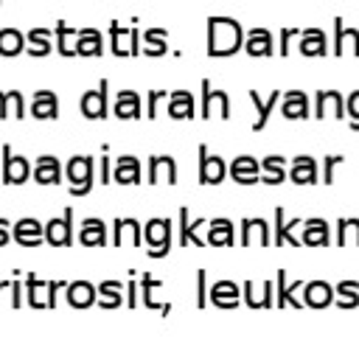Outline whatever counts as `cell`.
<instances>
[{
  "mask_svg": "<svg viewBox=\"0 0 359 359\" xmlns=\"http://www.w3.org/2000/svg\"><path fill=\"white\" fill-rule=\"evenodd\" d=\"M123 289H126V306H129V309H135V306H137V286H135V272L129 275V280L123 283Z\"/></svg>",
  "mask_w": 359,
  "mask_h": 359,
  "instance_id": "obj_56",
  "label": "cell"
},
{
  "mask_svg": "<svg viewBox=\"0 0 359 359\" xmlns=\"http://www.w3.org/2000/svg\"><path fill=\"white\" fill-rule=\"evenodd\" d=\"M79 241H81V247H104L107 244V222L98 216H87L79 227Z\"/></svg>",
  "mask_w": 359,
  "mask_h": 359,
  "instance_id": "obj_32",
  "label": "cell"
},
{
  "mask_svg": "<svg viewBox=\"0 0 359 359\" xmlns=\"http://www.w3.org/2000/svg\"><path fill=\"white\" fill-rule=\"evenodd\" d=\"M171 230H174V222L168 216H151L146 224H143V238L149 247L154 244H163V241H171Z\"/></svg>",
  "mask_w": 359,
  "mask_h": 359,
  "instance_id": "obj_35",
  "label": "cell"
},
{
  "mask_svg": "<svg viewBox=\"0 0 359 359\" xmlns=\"http://www.w3.org/2000/svg\"><path fill=\"white\" fill-rule=\"evenodd\" d=\"M98 182L109 185L112 182V157H109V146H101V157H98Z\"/></svg>",
  "mask_w": 359,
  "mask_h": 359,
  "instance_id": "obj_50",
  "label": "cell"
},
{
  "mask_svg": "<svg viewBox=\"0 0 359 359\" xmlns=\"http://www.w3.org/2000/svg\"><path fill=\"white\" fill-rule=\"evenodd\" d=\"M306 280H286V269H278V275H275V306L278 309H283V306H294V309H306L303 306V300L297 297V292H300V286H303Z\"/></svg>",
  "mask_w": 359,
  "mask_h": 359,
  "instance_id": "obj_21",
  "label": "cell"
},
{
  "mask_svg": "<svg viewBox=\"0 0 359 359\" xmlns=\"http://www.w3.org/2000/svg\"><path fill=\"white\" fill-rule=\"evenodd\" d=\"M112 115L118 121H137L143 115V101L135 90H118L115 93V104H112Z\"/></svg>",
  "mask_w": 359,
  "mask_h": 359,
  "instance_id": "obj_22",
  "label": "cell"
},
{
  "mask_svg": "<svg viewBox=\"0 0 359 359\" xmlns=\"http://www.w3.org/2000/svg\"><path fill=\"white\" fill-rule=\"evenodd\" d=\"M168 252H171V241H163V244H154V247L146 250L149 258H165Z\"/></svg>",
  "mask_w": 359,
  "mask_h": 359,
  "instance_id": "obj_58",
  "label": "cell"
},
{
  "mask_svg": "<svg viewBox=\"0 0 359 359\" xmlns=\"http://www.w3.org/2000/svg\"><path fill=\"white\" fill-rule=\"evenodd\" d=\"M339 163H345L342 154H325V160H323V182H325V185L334 182V168H337Z\"/></svg>",
  "mask_w": 359,
  "mask_h": 359,
  "instance_id": "obj_53",
  "label": "cell"
},
{
  "mask_svg": "<svg viewBox=\"0 0 359 359\" xmlns=\"http://www.w3.org/2000/svg\"><path fill=\"white\" fill-rule=\"evenodd\" d=\"M65 294H67V303L73 309H87L95 303V283L90 280H70L65 286Z\"/></svg>",
  "mask_w": 359,
  "mask_h": 359,
  "instance_id": "obj_36",
  "label": "cell"
},
{
  "mask_svg": "<svg viewBox=\"0 0 359 359\" xmlns=\"http://www.w3.org/2000/svg\"><path fill=\"white\" fill-rule=\"evenodd\" d=\"M337 244L339 247H359V216H339L337 219Z\"/></svg>",
  "mask_w": 359,
  "mask_h": 359,
  "instance_id": "obj_42",
  "label": "cell"
},
{
  "mask_svg": "<svg viewBox=\"0 0 359 359\" xmlns=\"http://www.w3.org/2000/svg\"><path fill=\"white\" fill-rule=\"evenodd\" d=\"M345 115H351V129L359 132V90H353L345 98Z\"/></svg>",
  "mask_w": 359,
  "mask_h": 359,
  "instance_id": "obj_52",
  "label": "cell"
},
{
  "mask_svg": "<svg viewBox=\"0 0 359 359\" xmlns=\"http://www.w3.org/2000/svg\"><path fill=\"white\" fill-rule=\"evenodd\" d=\"M79 109L87 121H104L109 115V81L101 79L95 90H87L79 101Z\"/></svg>",
  "mask_w": 359,
  "mask_h": 359,
  "instance_id": "obj_4",
  "label": "cell"
},
{
  "mask_svg": "<svg viewBox=\"0 0 359 359\" xmlns=\"http://www.w3.org/2000/svg\"><path fill=\"white\" fill-rule=\"evenodd\" d=\"M31 115L36 121H53V118H59V95L53 90H36L31 95Z\"/></svg>",
  "mask_w": 359,
  "mask_h": 359,
  "instance_id": "obj_26",
  "label": "cell"
},
{
  "mask_svg": "<svg viewBox=\"0 0 359 359\" xmlns=\"http://www.w3.org/2000/svg\"><path fill=\"white\" fill-rule=\"evenodd\" d=\"M244 45V31L230 17H210L208 20V56H233Z\"/></svg>",
  "mask_w": 359,
  "mask_h": 359,
  "instance_id": "obj_1",
  "label": "cell"
},
{
  "mask_svg": "<svg viewBox=\"0 0 359 359\" xmlns=\"http://www.w3.org/2000/svg\"><path fill=\"white\" fill-rule=\"evenodd\" d=\"M11 241H17L20 247H39L45 241V227L39 219L34 216H22L11 224Z\"/></svg>",
  "mask_w": 359,
  "mask_h": 359,
  "instance_id": "obj_12",
  "label": "cell"
},
{
  "mask_svg": "<svg viewBox=\"0 0 359 359\" xmlns=\"http://www.w3.org/2000/svg\"><path fill=\"white\" fill-rule=\"evenodd\" d=\"M67 286V280H48V309H53L56 306V300H59V292Z\"/></svg>",
  "mask_w": 359,
  "mask_h": 359,
  "instance_id": "obj_55",
  "label": "cell"
},
{
  "mask_svg": "<svg viewBox=\"0 0 359 359\" xmlns=\"http://www.w3.org/2000/svg\"><path fill=\"white\" fill-rule=\"evenodd\" d=\"M146 182L157 185V182H177V160L171 154H151L149 165H146Z\"/></svg>",
  "mask_w": 359,
  "mask_h": 359,
  "instance_id": "obj_14",
  "label": "cell"
},
{
  "mask_svg": "<svg viewBox=\"0 0 359 359\" xmlns=\"http://www.w3.org/2000/svg\"><path fill=\"white\" fill-rule=\"evenodd\" d=\"M202 118H230V95L224 90H213L208 79H202Z\"/></svg>",
  "mask_w": 359,
  "mask_h": 359,
  "instance_id": "obj_7",
  "label": "cell"
},
{
  "mask_svg": "<svg viewBox=\"0 0 359 359\" xmlns=\"http://www.w3.org/2000/svg\"><path fill=\"white\" fill-rule=\"evenodd\" d=\"M109 39H112V53L115 56H137L140 53V31L123 28L118 20L109 22Z\"/></svg>",
  "mask_w": 359,
  "mask_h": 359,
  "instance_id": "obj_6",
  "label": "cell"
},
{
  "mask_svg": "<svg viewBox=\"0 0 359 359\" xmlns=\"http://www.w3.org/2000/svg\"><path fill=\"white\" fill-rule=\"evenodd\" d=\"M250 101H252V107H255V123H252V129L255 132H261L266 123H269V115H272V109H275V104L280 101V90H272L269 93V98H261V93L258 90H250Z\"/></svg>",
  "mask_w": 359,
  "mask_h": 359,
  "instance_id": "obj_33",
  "label": "cell"
},
{
  "mask_svg": "<svg viewBox=\"0 0 359 359\" xmlns=\"http://www.w3.org/2000/svg\"><path fill=\"white\" fill-rule=\"evenodd\" d=\"M334 56H359V28H345V22L334 20Z\"/></svg>",
  "mask_w": 359,
  "mask_h": 359,
  "instance_id": "obj_23",
  "label": "cell"
},
{
  "mask_svg": "<svg viewBox=\"0 0 359 359\" xmlns=\"http://www.w3.org/2000/svg\"><path fill=\"white\" fill-rule=\"evenodd\" d=\"M241 300L250 306V309H269L275 306V280H244L241 283Z\"/></svg>",
  "mask_w": 359,
  "mask_h": 359,
  "instance_id": "obj_10",
  "label": "cell"
},
{
  "mask_svg": "<svg viewBox=\"0 0 359 359\" xmlns=\"http://www.w3.org/2000/svg\"><path fill=\"white\" fill-rule=\"evenodd\" d=\"M227 174H230V180L238 182V185H255V182H258V174H261V163H258L255 157H250V154H238V157H233V163L227 165Z\"/></svg>",
  "mask_w": 359,
  "mask_h": 359,
  "instance_id": "obj_20",
  "label": "cell"
},
{
  "mask_svg": "<svg viewBox=\"0 0 359 359\" xmlns=\"http://www.w3.org/2000/svg\"><path fill=\"white\" fill-rule=\"evenodd\" d=\"M300 244L303 247H328L331 241V224L323 216H311L300 222Z\"/></svg>",
  "mask_w": 359,
  "mask_h": 359,
  "instance_id": "obj_16",
  "label": "cell"
},
{
  "mask_svg": "<svg viewBox=\"0 0 359 359\" xmlns=\"http://www.w3.org/2000/svg\"><path fill=\"white\" fill-rule=\"evenodd\" d=\"M208 233H205V244L210 247H233L236 244V224L227 216H216L208 219Z\"/></svg>",
  "mask_w": 359,
  "mask_h": 359,
  "instance_id": "obj_19",
  "label": "cell"
},
{
  "mask_svg": "<svg viewBox=\"0 0 359 359\" xmlns=\"http://www.w3.org/2000/svg\"><path fill=\"white\" fill-rule=\"evenodd\" d=\"M76 28H70L65 20H59L56 22V28H53V36H56V50L62 53V56H76Z\"/></svg>",
  "mask_w": 359,
  "mask_h": 359,
  "instance_id": "obj_45",
  "label": "cell"
},
{
  "mask_svg": "<svg viewBox=\"0 0 359 359\" xmlns=\"http://www.w3.org/2000/svg\"><path fill=\"white\" fill-rule=\"evenodd\" d=\"M241 227V247H269V222L264 216H244L238 222Z\"/></svg>",
  "mask_w": 359,
  "mask_h": 359,
  "instance_id": "obj_9",
  "label": "cell"
},
{
  "mask_svg": "<svg viewBox=\"0 0 359 359\" xmlns=\"http://www.w3.org/2000/svg\"><path fill=\"white\" fill-rule=\"evenodd\" d=\"M50 31L48 28H31L28 34H25V53L28 56H48L50 50H53V42H50Z\"/></svg>",
  "mask_w": 359,
  "mask_h": 359,
  "instance_id": "obj_39",
  "label": "cell"
},
{
  "mask_svg": "<svg viewBox=\"0 0 359 359\" xmlns=\"http://www.w3.org/2000/svg\"><path fill=\"white\" fill-rule=\"evenodd\" d=\"M261 163V174H258V182L264 185H280L286 180V157L283 154H266Z\"/></svg>",
  "mask_w": 359,
  "mask_h": 359,
  "instance_id": "obj_31",
  "label": "cell"
},
{
  "mask_svg": "<svg viewBox=\"0 0 359 359\" xmlns=\"http://www.w3.org/2000/svg\"><path fill=\"white\" fill-rule=\"evenodd\" d=\"M272 216H275V224H272V244H275V247H289V244H292V247H303L300 238L294 236V227H300L303 219H297V216L289 219L283 208H275Z\"/></svg>",
  "mask_w": 359,
  "mask_h": 359,
  "instance_id": "obj_11",
  "label": "cell"
},
{
  "mask_svg": "<svg viewBox=\"0 0 359 359\" xmlns=\"http://www.w3.org/2000/svg\"><path fill=\"white\" fill-rule=\"evenodd\" d=\"M168 115L174 121H191L194 118V95L188 90L168 93Z\"/></svg>",
  "mask_w": 359,
  "mask_h": 359,
  "instance_id": "obj_38",
  "label": "cell"
},
{
  "mask_svg": "<svg viewBox=\"0 0 359 359\" xmlns=\"http://www.w3.org/2000/svg\"><path fill=\"white\" fill-rule=\"evenodd\" d=\"M95 303H98L101 309H118V306H123V303H126V289H123V283L115 280V278L95 283Z\"/></svg>",
  "mask_w": 359,
  "mask_h": 359,
  "instance_id": "obj_30",
  "label": "cell"
},
{
  "mask_svg": "<svg viewBox=\"0 0 359 359\" xmlns=\"http://www.w3.org/2000/svg\"><path fill=\"white\" fill-rule=\"evenodd\" d=\"M8 303L11 309H20L22 306V280H20V272H14L11 278L0 280V306Z\"/></svg>",
  "mask_w": 359,
  "mask_h": 359,
  "instance_id": "obj_44",
  "label": "cell"
},
{
  "mask_svg": "<svg viewBox=\"0 0 359 359\" xmlns=\"http://www.w3.org/2000/svg\"><path fill=\"white\" fill-rule=\"evenodd\" d=\"M300 34L297 28H283L280 31V56H289V45H292V36Z\"/></svg>",
  "mask_w": 359,
  "mask_h": 359,
  "instance_id": "obj_57",
  "label": "cell"
},
{
  "mask_svg": "<svg viewBox=\"0 0 359 359\" xmlns=\"http://www.w3.org/2000/svg\"><path fill=\"white\" fill-rule=\"evenodd\" d=\"M280 115L286 121H303L309 118V95L303 90H289V93H280Z\"/></svg>",
  "mask_w": 359,
  "mask_h": 359,
  "instance_id": "obj_29",
  "label": "cell"
},
{
  "mask_svg": "<svg viewBox=\"0 0 359 359\" xmlns=\"http://www.w3.org/2000/svg\"><path fill=\"white\" fill-rule=\"evenodd\" d=\"M62 174H65V168H62L59 157H53V154H39L31 165V180L39 185H59Z\"/></svg>",
  "mask_w": 359,
  "mask_h": 359,
  "instance_id": "obj_15",
  "label": "cell"
},
{
  "mask_svg": "<svg viewBox=\"0 0 359 359\" xmlns=\"http://www.w3.org/2000/svg\"><path fill=\"white\" fill-rule=\"evenodd\" d=\"M140 39H143V56H165V50H168L165 28H149L140 34Z\"/></svg>",
  "mask_w": 359,
  "mask_h": 359,
  "instance_id": "obj_41",
  "label": "cell"
},
{
  "mask_svg": "<svg viewBox=\"0 0 359 359\" xmlns=\"http://www.w3.org/2000/svg\"><path fill=\"white\" fill-rule=\"evenodd\" d=\"M224 174H227L224 160L219 154H210V149L205 143H199V171H196L199 182L202 185H219V182H224Z\"/></svg>",
  "mask_w": 359,
  "mask_h": 359,
  "instance_id": "obj_8",
  "label": "cell"
},
{
  "mask_svg": "<svg viewBox=\"0 0 359 359\" xmlns=\"http://www.w3.org/2000/svg\"><path fill=\"white\" fill-rule=\"evenodd\" d=\"M208 297L216 309H236L241 303V286L236 280H216L208 289Z\"/></svg>",
  "mask_w": 359,
  "mask_h": 359,
  "instance_id": "obj_25",
  "label": "cell"
},
{
  "mask_svg": "<svg viewBox=\"0 0 359 359\" xmlns=\"http://www.w3.org/2000/svg\"><path fill=\"white\" fill-rule=\"evenodd\" d=\"M25 294H28V303L34 309H45L48 306V280L36 278V272H28L25 275Z\"/></svg>",
  "mask_w": 359,
  "mask_h": 359,
  "instance_id": "obj_43",
  "label": "cell"
},
{
  "mask_svg": "<svg viewBox=\"0 0 359 359\" xmlns=\"http://www.w3.org/2000/svg\"><path fill=\"white\" fill-rule=\"evenodd\" d=\"M286 177H292L294 185H314L320 180V168H317V160L309 157V154H297L292 160V168L286 171Z\"/></svg>",
  "mask_w": 359,
  "mask_h": 359,
  "instance_id": "obj_27",
  "label": "cell"
},
{
  "mask_svg": "<svg viewBox=\"0 0 359 359\" xmlns=\"http://www.w3.org/2000/svg\"><path fill=\"white\" fill-rule=\"evenodd\" d=\"M314 115H317V121H323V118H342L345 115V98H342V93L339 90H317V95H314Z\"/></svg>",
  "mask_w": 359,
  "mask_h": 359,
  "instance_id": "obj_17",
  "label": "cell"
},
{
  "mask_svg": "<svg viewBox=\"0 0 359 359\" xmlns=\"http://www.w3.org/2000/svg\"><path fill=\"white\" fill-rule=\"evenodd\" d=\"M205 303H208V269H196V297H194V306L205 309Z\"/></svg>",
  "mask_w": 359,
  "mask_h": 359,
  "instance_id": "obj_51",
  "label": "cell"
},
{
  "mask_svg": "<svg viewBox=\"0 0 359 359\" xmlns=\"http://www.w3.org/2000/svg\"><path fill=\"white\" fill-rule=\"evenodd\" d=\"M112 180H115L118 185H137V182H143L140 160H137V157H132V154H121V157H115Z\"/></svg>",
  "mask_w": 359,
  "mask_h": 359,
  "instance_id": "obj_24",
  "label": "cell"
},
{
  "mask_svg": "<svg viewBox=\"0 0 359 359\" xmlns=\"http://www.w3.org/2000/svg\"><path fill=\"white\" fill-rule=\"evenodd\" d=\"M42 227H45V241L50 247H70L73 244V208L67 205L62 216L48 219Z\"/></svg>",
  "mask_w": 359,
  "mask_h": 359,
  "instance_id": "obj_5",
  "label": "cell"
},
{
  "mask_svg": "<svg viewBox=\"0 0 359 359\" xmlns=\"http://www.w3.org/2000/svg\"><path fill=\"white\" fill-rule=\"evenodd\" d=\"M25 50V36L17 28H0V56H17Z\"/></svg>",
  "mask_w": 359,
  "mask_h": 359,
  "instance_id": "obj_47",
  "label": "cell"
},
{
  "mask_svg": "<svg viewBox=\"0 0 359 359\" xmlns=\"http://www.w3.org/2000/svg\"><path fill=\"white\" fill-rule=\"evenodd\" d=\"M160 286H163V280H160V278L154 280L149 272H143V275H140V286H137V292H140V297H143V306H146V309H163V303L154 297V292H157Z\"/></svg>",
  "mask_w": 359,
  "mask_h": 359,
  "instance_id": "obj_49",
  "label": "cell"
},
{
  "mask_svg": "<svg viewBox=\"0 0 359 359\" xmlns=\"http://www.w3.org/2000/svg\"><path fill=\"white\" fill-rule=\"evenodd\" d=\"M241 48L250 56H272V34L266 28H252Z\"/></svg>",
  "mask_w": 359,
  "mask_h": 359,
  "instance_id": "obj_40",
  "label": "cell"
},
{
  "mask_svg": "<svg viewBox=\"0 0 359 359\" xmlns=\"http://www.w3.org/2000/svg\"><path fill=\"white\" fill-rule=\"evenodd\" d=\"M143 238V224L135 216H115L112 219V244L115 247H137Z\"/></svg>",
  "mask_w": 359,
  "mask_h": 359,
  "instance_id": "obj_13",
  "label": "cell"
},
{
  "mask_svg": "<svg viewBox=\"0 0 359 359\" xmlns=\"http://www.w3.org/2000/svg\"><path fill=\"white\" fill-rule=\"evenodd\" d=\"M3 160H0V180L6 185H22L31 180V160L22 154H14V149L8 143H3L0 149Z\"/></svg>",
  "mask_w": 359,
  "mask_h": 359,
  "instance_id": "obj_3",
  "label": "cell"
},
{
  "mask_svg": "<svg viewBox=\"0 0 359 359\" xmlns=\"http://www.w3.org/2000/svg\"><path fill=\"white\" fill-rule=\"evenodd\" d=\"M300 300H303V306H309V309H325V306H331V300H334V286L328 283V280H323V278H317V280H306L303 286H300Z\"/></svg>",
  "mask_w": 359,
  "mask_h": 359,
  "instance_id": "obj_18",
  "label": "cell"
},
{
  "mask_svg": "<svg viewBox=\"0 0 359 359\" xmlns=\"http://www.w3.org/2000/svg\"><path fill=\"white\" fill-rule=\"evenodd\" d=\"M334 297L339 309H356L359 306V280H339L334 286Z\"/></svg>",
  "mask_w": 359,
  "mask_h": 359,
  "instance_id": "obj_46",
  "label": "cell"
},
{
  "mask_svg": "<svg viewBox=\"0 0 359 359\" xmlns=\"http://www.w3.org/2000/svg\"><path fill=\"white\" fill-rule=\"evenodd\" d=\"M11 241V222L0 216V247H6Z\"/></svg>",
  "mask_w": 359,
  "mask_h": 359,
  "instance_id": "obj_59",
  "label": "cell"
},
{
  "mask_svg": "<svg viewBox=\"0 0 359 359\" xmlns=\"http://www.w3.org/2000/svg\"><path fill=\"white\" fill-rule=\"evenodd\" d=\"M163 98H168V93L165 90H149V95H146V118H157V101H163Z\"/></svg>",
  "mask_w": 359,
  "mask_h": 359,
  "instance_id": "obj_54",
  "label": "cell"
},
{
  "mask_svg": "<svg viewBox=\"0 0 359 359\" xmlns=\"http://www.w3.org/2000/svg\"><path fill=\"white\" fill-rule=\"evenodd\" d=\"M70 196H87L95 185V160L90 154H73L65 165Z\"/></svg>",
  "mask_w": 359,
  "mask_h": 359,
  "instance_id": "obj_2",
  "label": "cell"
},
{
  "mask_svg": "<svg viewBox=\"0 0 359 359\" xmlns=\"http://www.w3.org/2000/svg\"><path fill=\"white\" fill-rule=\"evenodd\" d=\"M0 118H14V121H22L25 118V98L20 90H6L3 93V112Z\"/></svg>",
  "mask_w": 359,
  "mask_h": 359,
  "instance_id": "obj_48",
  "label": "cell"
},
{
  "mask_svg": "<svg viewBox=\"0 0 359 359\" xmlns=\"http://www.w3.org/2000/svg\"><path fill=\"white\" fill-rule=\"evenodd\" d=\"M208 219H191L188 208H180V247L194 244V247H205V236H202V224Z\"/></svg>",
  "mask_w": 359,
  "mask_h": 359,
  "instance_id": "obj_28",
  "label": "cell"
},
{
  "mask_svg": "<svg viewBox=\"0 0 359 359\" xmlns=\"http://www.w3.org/2000/svg\"><path fill=\"white\" fill-rule=\"evenodd\" d=\"M300 53L303 56H325L328 53V36L320 28L300 31Z\"/></svg>",
  "mask_w": 359,
  "mask_h": 359,
  "instance_id": "obj_37",
  "label": "cell"
},
{
  "mask_svg": "<svg viewBox=\"0 0 359 359\" xmlns=\"http://www.w3.org/2000/svg\"><path fill=\"white\" fill-rule=\"evenodd\" d=\"M0 112H3V93H0Z\"/></svg>",
  "mask_w": 359,
  "mask_h": 359,
  "instance_id": "obj_60",
  "label": "cell"
},
{
  "mask_svg": "<svg viewBox=\"0 0 359 359\" xmlns=\"http://www.w3.org/2000/svg\"><path fill=\"white\" fill-rule=\"evenodd\" d=\"M104 53V36L98 28H81L76 34V56H101Z\"/></svg>",
  "mask_w": 359,
  "mask_h": 359,
  "instance_id": "obj_34",
  "label": "cell"
}]
</instances>
